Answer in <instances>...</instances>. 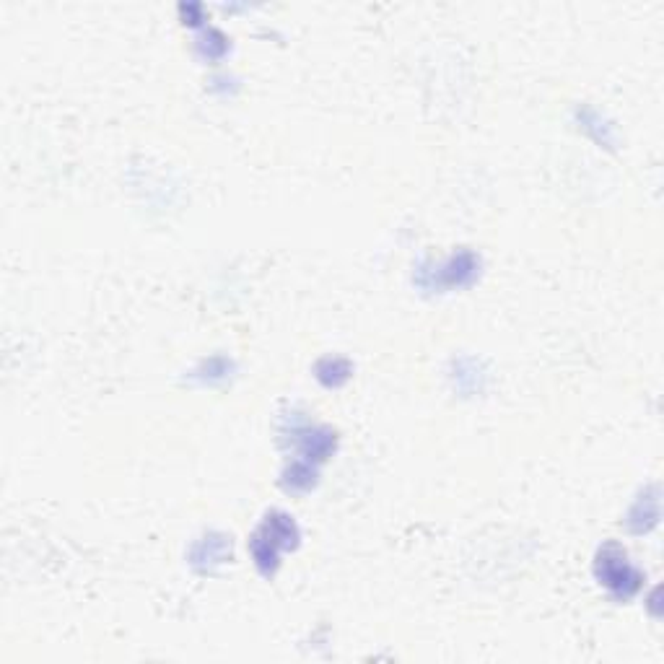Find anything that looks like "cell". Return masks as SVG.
Instances as JSON below:
<instances>
[{
  "label": "cell",
  "instance_id": "6da1fadb",
  "mask_svg": "<svg viewBox=\"0 0 664 664\" xmlns=\"http://www.w3.org/2000/svg\"><path fill=\"white\" fill-rule=\"evenodd\" d=\"M600 579L607 587L618 589L620 594H633L639 589V574L626 563V556L615 548H607L600 556Z\"/></svg>",
  "mask_w": 664,
  "mask_h": 664
}]
</instances>
